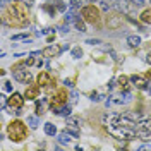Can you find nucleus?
Here are the masks:
<instances>
[{
	"label": "nucleus",
	"instance_id": "obj_1",
	"mask_svg": "<svg viewBox=\"0 0 151 151\" xmlns=\"http://www.w3.org/2000/svg\"><path fill=\"white\" fill-rule=\"evenodd\" d=\"M106 131H108V134H112L115 139H120V141H131L137 136V127L125 125L124 122H120L117 119V115H110V122L106 124Z\"/></svg>",
	"mask_w": 151,
	"mask_h": 151
},
{
	"label": "nucleus",
	"instance_id": "obj_2",
	"mask_svg": "<svg viewBox=\"0 0 151 151\" xmlns=\"http://www.w3.org/2000/svg\"><path fill=\"white\" fill-rule=\"evenodd\" d=\"M7 132H9V137L14 142H19V141H22V139H26V125L21 122V120L10 122Z\"/></svg>",
	"mask_w": 151,
	"mask_h": 151
},
{
	"label": "nucleus",
	"instance_id": "obj_3",
	"mask_svg": "<svg viewBox=\"0 0 151 151\" xmlns=\"http://www.w3.org/2000/svg\"><path fill=\"white\" fill-rule=\"evenodd\" d=\"M7 12L12 17V24H24L26 22V10L21 4H10Z\"/></svg>",
	"mask_w": 151,
	"mask_h": 151
},
{
	"label": "nucleus",
	"instance_id": "obj_4",
	"mask_svg": "<svg viewBox=\"0 0 151 151\" xmlns=\"http://www.w3.org/2000/svg\"><path fill=\"white\" fill-rule=\"evenodd\" d=\"M81 16L84 17V21L91 22V24H96V22L100 21V10L96 9L94 5H86V7H83V10H81Z\"/></svg>",
	"mask_w": 151,
	"mask_h": 151
},
{
	"label": "nucleus",
	"instance_id": "obj_5",
	"mask_svg": "<svg viewBox=\"0 0 151 151\" xmlns=\"http://www.w3.org/2000/svg\"><path fill=\"white\" fill-rule=\"evenodd\" d=\"M137 137H141L142 141L146 142L151 141V117L139 122V125H137Z\"/></svg>",
	"mask_w": 151,
	"mask_h": 151
},
{
	"label": "nucleus",
	"instance_id": "obj_6",
	"mask_svg": "<svg viewBox=\"0 0 151 151\" xmlns=\"http://www.w3.org/2000/svg\"><path fill=\"white\" fill-rule=\"evenodd\" d=\"M65 103H67V93H65V91H58V93L53 96V100L50 101V108L57 113Z\"/></svg>",
	"mask_w": 151,
	"mask_h": 151
},
{
	"label": "nucleus",
	"instance_id": "obj_7",
	"mask_svg": "<svg viewBox=\"0 0 151 151\" xmlns=\"http://www.w3.org/2000/svg\"><path fill=\"white\" fill-rule=\"evenodd\" d=\"M131 81L134 83V86H136V88H139V89H146V88H148V84H150V81H151V72H146L144 76L134 74L131 77Z\"/></svg>",
	"mask_w": 151,
	"mask_h": 151
},
{
	"label": "nucleus",
	"instance_id": "obj_8",
	"mask_svg": "<svg viewBox=\"0 0 151 151\" xmlns=\"http://www.w3.org/2000/svg\"><path fill=\"white\" fill-rule=\"evenodd\" d=\"M22 103H24V96L21 93H12L10 98L7 100V106L9 108H16V110H21Z\"/></svg>",
	"mask_w": 151,
	"mask_h": 151
},
{
	"label": "nucleus",
	"instance_id": "obj_9",
	"mask_svg": "<svg viewBox=\"0 0 151 151\" xmlns=\"http://www.w3.org/2000/svg\"><path fill=\"white\" fill-rule=\"evenodd\" d=\"M53 83V77L48 74V72H40L38 76V84L40 86H50Z\"/></svg>",
	"mask_w": 151,
	"mask_h": 151
},
{
	"label": "nucleus",
	"instance_id": "obj_10",
	"mask_svg": "<svg viewBox=\"0 0 151 151\" xmlns=\"http://www.w3.org/2000/svg\"><path fill=\"white\" fill-rule=\"evenodd\" d=\"M64 50L62 48H58V47H47L45 50H41V55H45V57H57V55H60Z\"/></svg>",
	"mask_w": 151,
	"mask_h": 151
},
{
	"label": "nucleus",
	"instance_id": "obj_11",
	"mask_svg": "<svg viewBox=\"0 0 151 151\" xmlns=\"http://www.w3.org/2000/svg\"><path fill=\"white\" fill-rule=\"evenodd\" d=\"M14 77L17 81H21V83H29L31 81V72H28V70H16Z\"/></svg>",
	"mask_w": 151,
	"mask_h": 151
},
{
	"label": "nucleus",
	"instance_id": "obj_12",
	"mask_svg": "<svg viewBox=\"0 0 151 151\" xmlns=\"http://www.w3.org/2000/svg\"><path fill=\"white\" fill-rule=\"evenodd\" d=\"M24 96H26V100H36L40 96V86H29Z\"/></svg>",
	"mask_w": 151,
	"mask_h": 151
},
{
	"label": "nucleus",
	"instance_id": "obj_13",
	"mask_svg": "<svg viewBox=\"0 0 151 151\" xmlns=\"http://www.w3.org/2000/svg\"><path fill=\"white\" fill-rule=\"evenodd\" d=\"M72 137H74V136H72L69 131H64V132H60V134H58V141L62 142V144H67Z\"/></svg>",
	"mask_w": 151,
	"mask_h": 151
},
{
	"label": "nucleus",
	"instance_id": "obj_14",
	"mask_svg": "<svg viewBox=\"0 0 151 151\" xmlns=\"http://www.w3.org/2000/svg\"><path fill=\"white\" fill-rule=\"evenodd\" d=\"M117 83H119V86H120L122 91H127V89H129V79H127L125 76H120V77L117 79Z\"/></svg>",
	"mask_w": 151,
	"mask_h": 151
},
{
	"label": "nucleus",
	"instance_id": "obj_15",
	"mask_svg": "<svg viewBox=\"0 0 151 151\" xmlns=\"http://www.w3.org/2000/svg\"><path fill=\"white\" fill-rule=\"evenodd\" d=\"M141 21L144 22V24H151V9L142 10V14H141Z\"/></svg>",
	"mask_w": 151,
	"mask_h": 151
},
{
	"label": "nucleus",
	"instance_id": "obj_16",
	"mask_svg": "<svg viewBox=\"0 0 151 151\" xmlns=\"http://www.w3.org/2000/svg\"><path fill=\"white\" fill-rule=\"evenodd\" d=\"M127 43H129V47H139V45H141V38L139 36H129L127 38Z\"/></svg>",
	"mask_w": 151,
	"mask_h": 151
},
{
	"label": "nucleus",
	"instance_id": "obj_17",
	"mask_svg": "<svg viewBox=\"0 0 151 151\" xmlns=\"http://www.w3.org/2000/svg\"><path fill=\"white\" fill-rule=\"evenodd\" d=\"M45 132H47L48 136H55L57 134V127L53 125V124L48 122V124H45Z\"/></svg>",
	"mask_w": 151,
	"mask_h": 151
},
{
	"label": "nucleus",
	"instance_id": "obj_18",
	"mask_svg": "<svg viewBox=\"0 0 151 151\" xmlns=\"http://www.w3.org/2000/svg\"><path fill=\"white\" fill-rule=\"evenodd\" d=\"M74 24H76V28L79 29V31H81V33H84V31H86L84 21H83V19H81V17H77V16H76V21H74Z\"/></svg>",
	"mask_w": 151,
	"mask_h": 151
},
{
	"label": "nucleus",
	"instance_id": "obj_19",
	"mask_svg": "<svg viewBox=\"0 0 151 151\" xmlns=\"http://www.w3.org/2000/svg\"><path fill=\"white\" fill-rule=\"evenodd\" d=\"M45 103H47V98H41V100L36 103V112H38V115H41V113H43V110H45Z\"/></svg>",
	"mask_w": 151,
	"mask_h": 151
},
{
	"label": "nucleus",
	"instance_id": "obj_20",
	"mask_svg": "<svg viewBox=\"0 0 151 151\" xmlns=\"http://www.w3.org/2000/svg\"><path fill=\"white\" fill-rule=\"evenodd\" d=\"M115 7H117V10H122V12H127V0H117Z\"/></svg>",
	"mask_w": 151,
	"mask_h": 151
},
{
	"label": "nucleus",
	"instance_id": "obj_21",
	"mask_svg": "<svg viewBox=\"0 0 151 151\" xmlns=\"http://www.w3.org/2000/svg\"><path fill=\"white\" fill-rule=\"evenodd\" d=\"M28 125L31 129H36L38 125H40V120H38V117H28Z\"/></svg>",
	"mask_w": 151,
	"mask_h": 151
},
{
	"label": "nucleus",
	"instance_id": "obj_22",
	"mask_svg": "<svg viewBox=\"0 0 151 151\" xmlns=\"http://www.w3.org/2000/svg\"><path fill=\"white\" fill-rule=\"evenodd\" d=\"M57 113H58V115H64V117H69V115H70V106H69V105H64Z\"/></svg>",
	"mask_w": 151,
	"mask_h": 151
},
{
	"label": "nucleus",
	"instance_id": "obj_23",
	"mask_svg": "<svg viewBox=\"0 0 151 151\" xmlns=\"http://www.w3.org/2000/svg\"><path fill=\"white\" fill-rule=\"evenodd\" d=\"M64 21H65V22H69V24H70V22H74V21H76L74 12H72V10H70V12H67V14H65V17H64Z\"/></svg>",
	"mask_w": 151,
	"mask_h": 151
},
{
	"label": "nucleus",
	"instance_id": "obj_24",
	"mask_svg": "<svg viewBox=\"0 0 151 151\" xmlns=\"http://www.w3.org/2000/svg\"><path fill=\"white\" fill-rule=\"evenodd\" d=\"M72 57H74V58H81V57H83V50L79 47L74 48V50H72Z\"/></svg>",
	"mask_w": 151,
	"mask_h": 151
},
{
	"label": "nucleus",
	"instance_id": "obj_25",
	"mask_svg": "<svg viewBox=\"0 0 151 151\" xmlns=\"http://www.w3.org/2000/svg\"><path fill=\"white\" fill-rule=\"evenodd\" d=\"M89 100H91V101H100V100H101V94L100 93H91Z\"/></svg>",
	"mask_w": 151,
	"mask_h": 151
},
{
	"label": "nucleus",
	"instance_id": "obj_26",
	"mask_svg": "<svg viewBox=\"0 0 151 151\" xmlns=\"http://www.w3.org/2000/svg\"><path fill=\"white\" fill-rule=\"evenodd\" d=\"M69 5H70V10H76L79 7V2L77 0H69Z\"/></svg>",
	"mask_w": 151,
	"mask_h": 151
},
{
	"label": "nucleus",
	"instance_id": "obj_27",
	"mask_svg": "<svg viewBox=\"0 0 151 151\" xmlns=\"http://www.w3.org/2000/svg\"><path fill=\"white\" fill-rule=\"evenodd\" d=\"M17 40H26V35H24V33H21V35L12 36V41H17Z\"/></svg>",
	"mask_w": 151,
	"mask_h": 151
},
{
	"label": "nucleus",
	"instance_id": "obj_28",
	"mask_svg": "<svg viewBox=\"0 0 151 151\" xmlns=\"http://www.w3.org/2000/svg\"><path fill=\"white\" fill-rule=\"evenodd\" d=\"M43 9L47 10V12H50V14H55V7H52V5H45Z\"/></svg>",
	"mask_w": 151,
	"mask_h": 151
},
{
	"label": "nucleus",
	"instance_id": "obj_29",
	"mask_svg": "<svg viewBox=\"0 0 151 151\" xmlns=\"http://www.w3.org/2000/svg\"><path fill=\"white\" fill-rule=\"evenodd\" d=\"M60 31H62V33H67V31H69V22L62 24V26H60Z\"/></svg>",
	"mask_w": 151,
	"mask_h": 151
},
{
	"label": "nucleus",
	"instance_id": "obj_30",
	"mask_svg": "<svg viewBox=\"0 0 151 151\" xmlns=\"http://www.w3.org/2000/svg\"><path fill=\"white\" fill-rule=\"evenodd\" d=\"M4 89H5V91H12V83H5V84H4Z\"/></svg>",
	"mask_w": 151,
	"mask_h": 151
},
{
	"label": "nucleus",
	"instance_id": "obj_31",
	"mask_svg": "<svg viewBox=\"0 0 151 151\" xmlns=\"http://www.w3.org/2000/svg\"><path fill=\"white\" fill-rule=\"evenodd\" d=\"M132 4H134V5H137V7H141L142 4H144V0H131Z\"/></svg>",
	"mask_w": 151,
	"mask_h": 151
},
{
	"label": "nucleus",
	"instance_id": "obj_32",
	"mask_svg": "<svg viewBox=\"0 0 151 151\" xmlns=\"http://www.w3.org/2000/svg\"><path fill=\"white\" fill-rule=\"evenodd\" d=\"M33 64H35V55L29 57L28 60H26V65H33Z\"/></svg>",
	"mask_w": 151,
	"mask_h": 151
},
{
	"label": "nucleus",
	"instance_id": "obj_33",
	"mask_svg": "<svg viewBox=\"0 0 151 151\" xmlns=\"http://www.w3.org/2000/svg\"><path fill=\"white\" fill-rule=\"evenodd\" d=\"M86 43H89V45H98V43H101L100 40H88Z\"/></svg>",
	"mask_w": 151,
	"mask_h": 151
},
{
	"label": "nucleus",
	"instance_id": "obj_34",
	"mask_svg": "<svg viewBox=\"0 0 151 151\" xmlns=\"http://www.w3.org/2000/svg\"><path fill=\"white\" fill-rule=\"evenodd\" d=\"M101 9H103V10H108V9H110V5H108L106 2H101Z\"/></svg>",
	"mask_w": 151,
	"mask_h": 151
},
{
	"label": "nucleus",
	"instance_id": "obj_35",
	"mask_svg": "<svg viewBox=\"0 0 151 151\" xmlns=\"http://www.w3.org/2000/svg\"><path fill=\"white\" fill-rule=\"evenodd\" d=\"M70 100H72V101H76V100H77V91H72V94H70Z\"/></svg>",
	"mask_w": 151,
	"mask_h": 151
},
{
	"label": "nucleus",
	"instance_id": "obj_36",
	"mask_svg": "<svg viewBox=\"0 0 151 151\" xmlns=\"http://www.w3.org/2000/svg\"><path fill=\"white\" fill-rule=\"evenodd\" d=\"M57 9H58V10H65V4H62V2H60V4L57 5Z\"/></svg>",
	"mask_w": 151,
	"mask_h": 151
},
{
	"label": "nucleus",
	"instance_id": "obj_37",
	"mask_svg": "<svg viewBox=\"0 0 151 151\" xmlns=\"http://www.w3.org/2000/svg\"><path fill=\"white\" fill-rule=\"evenodd\" d=\"M64 84L69 86V88H72V81H70V79H65V81H64Z\"/></svg>",
	"mask_w": 151,
	"mask_h": 151
},
{
	"label": "nucleus",
	"instance_id": "obj_38",
	"mask_svg": "<svg viewBox=\"0 0 151 151\" xmlns=\"http://www.w3.org/2000/svg\"><path fill=\"white\" fill-rule=\"evenodd\" d=\"M146 62H148V64H151V52L148 53V57H146Z\"/></svg>",
	"mask_w": 151,
	"mask_h": 151
},
{
	"label": "nucleus",
	"instance_id": "obj_39",
	"mask_svg": "<svg viewBox=\"0 0 151 151\" xmlns=\"http://www.w3.org/2000/svg\"><path fill=\"white\" fill-rule=\"evenodd\" d=\"M24 2H26V5H29V7L33 5V0H24Z\"/></svg>",
	"mask_w": 151,
	"mask_h": 151
},
{
	"label": "nucleus",
	"instance_id": "obj_40",
	"mask_svg": "<svg viewBox=\"0 0 151 151\" xmlns=\"http://www.w3.org/2000/svg\"><path fill=\"white\" fill-rule=\"evenodd\" d=\"M146 91H148V93L151 94V83H150V84H148V88H146Z\"/></svg>",
	"mask_w": 151,
	"mask_h": 151
},
{
	"label": "nucleus",
	"instance_id": "obj_41",
	"mask_svg": "<svg viewBox=\"0 0 151 151\" xmlns=\"http://www.w3.org/2000/svg\"><path fill=\"white\" fill-rule=\"evenodd\" d=\"M88 2H96V0H88Z\"/></svg>",
	"mask_w": 151,
	"mask_h": 151
},
{
	"label": "nucleus",
	"instance_id": "obj_42",
	"mask_svg": "<svg viewBox=\"0 0 151 151\" xmlns=\"http://www.w3.org/2000/svg\"><path fill=\"white\" fill-rule=\"evenodd\" d=\"M150 4H151V0H150Z\"/></svg>",
	"mask_w": 151,
	"mask_h": 151
}]
</instances>
